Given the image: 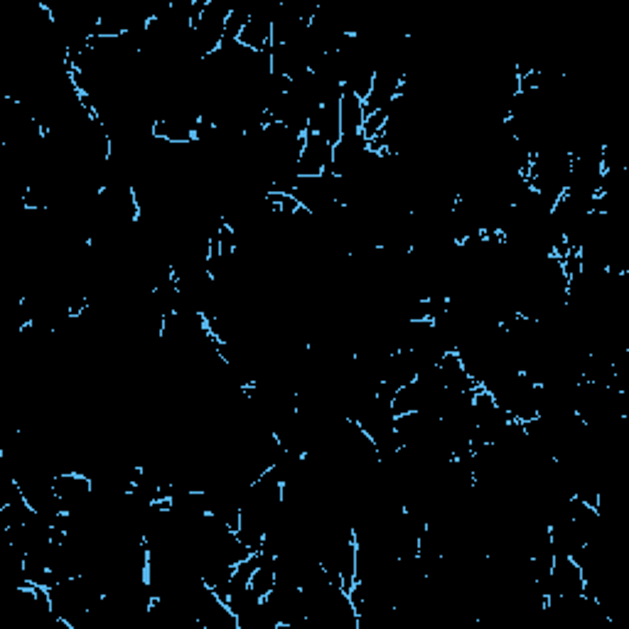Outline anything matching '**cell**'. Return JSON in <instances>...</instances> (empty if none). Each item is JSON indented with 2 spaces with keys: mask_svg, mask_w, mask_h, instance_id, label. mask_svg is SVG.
Masks as SVG:
<instances>
[{
  "mask_svg": "<svg viewBox=\"0 0 629 629\" xmlns=\"http://www.w3.org/2000/svg\"><path fill=\"white\" fill-rule=\"evenodd\" d=\"M580 595H585L583 568L568 553H556L548 578V598H580Z\"/></svg>",
  "mask_w": 629,
  "mask_h": 629,
  "instance_id": "cell-1",
  "label": "cell"
},
{
  "mask_svg": "<svg viewBox=\"0 0 629 629\" xmlns=\"http://www.w3.org/2000/svg\"><path fill=\"white\" fill-rule=\"evenodd\" d=\"M364 121H367V111H364V101L354 94L352 89L342 86L340 96V123L342 136H357L362 133Z\"/></svg>",
  "mask_w": 629,
  "mask_h": 629,
  "instance_id": "cell-3",
  "label": "cell"
},
{
  "mask_svg": "<svg viewBox=\"0 0 629 629\" xmlns=\"http://www.w3.org/2000/svg\"><path fill=\"white\" fill-rule=\"evenodd\" d=\"M332 148H335V145L327 143L325 138L317 136V133L313 131L305 133L303 150H300L298 158V177H317L330 172Z\"/></svg>",
  "mask_w": 629,
  "mask_h": 629,
  "instance_id": "cell-2",
  "label": "cell"
}]
</instances>
